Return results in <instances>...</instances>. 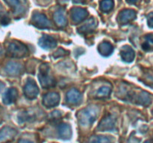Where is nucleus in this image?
Masks as SVG:
<instances>
[{
  "instance_id": "1",
  "label": "nucleus",
  "mask_w": 153,
  "mask_h": 143,
  "mask_svg": "<svg viewBox=\"0 0 153 143\" xmlns=\"http://www.w3.org/2000/svg\"><path fill=\"white\" fill-rule=\"evenodd\" d=\"M99 109L95 106H90L81 110L78 114L79 122L84 127L92 125L98 116Z\"/></svg>"
},
{
  "instance_id": "2",
  "label": "nucleus",
  "mask_w": 153,
  "mask_h": 143,
  "mask_svg": "<svg viewBox=\"0 0 153 143\" xmlns=\"http://www.w3.org/2000/svg\"><path fill=\"white\" fill-rule=\"evenodd\" d=\"M49 68L47 65H42L40 68L39 80L43 88L53 87L55 85V79L49 74Z\"/></svg>"
},
{
  "instance_id": "3",
  "label": "nucleus",
  "mask_w": 153,
  "mask_h": 143,
  "mask_svg": "<svg viewBox=\"0 0 153 143\" xmlns=\"http://www.w3.org/2000/svg\"><path fill=\"white\" fill-rule=\"evenodd\" d=\"M7 53L13 57H22L28 53V49L22 43L19 42H13L9 44Z\"/></svg>"
},
{
  "instance_id": "4",
  "label": "nucleus",
  "mask_w": 153,
  "mask_h": 143,
  "mask_svg": "<svg viewBox=\"0 0 153 143\" xmlns=\"http://www.w3.org/2000/svg\"><path fill=\"white\" fill-rule=\"evenodd\" d=\"M32 23L37 28L40 29H46L51 26V22L46 16V15L40 13H34L32 15Z\"/></svg>"
},
{
  "instance_id": "5",
  "label": "nucleus",
  "mask_w": 153,
  "mask_h": 143,
  "mask_svg": "<svg viewBox=\"0 0 153 143\" xmlns=\"http://www.w3.org/2000/svg\"><path fill=\"white\" fill-rule=\"evenodd\" d=\"M24 94L25 97L30 100L36 98L39 93V88L33 79H28V82L24 86Z\"/></svg>"
},
{
  "instance_id": "6",
  "label": "nucleus",
  "mask_w": 153,
  "mask_h": 143,
  "mask_svg": "<svg viewBox=\"0 0 153 143\" xmlns=\"http://www.w3.org/2000/svg\"><path fill=\"white\" fill-rule=\"evenodd\" d=\"M60 95L57 92H49L43 97V104L47 108L55 107L59 104Z\"/></svg>"
},
{
  "instance_id": "7",
  "label": "nucleus",
  "mask_w": 153,
  "mask_h": 143,
  "mask_svg": "<svg viewBox=\"0 0 153 143\" xmlns=\"http://www.w3.org/2000/svg\"><path fill=\"white\" fill-rule=\"evenodd\" d=\"M70 16H71L72 19L76 23H79L83 21L85 18H87L89 15L88 10L85 8H82V7H76L72 8L70 10Z\"/></svg>"
},
{
  "instance_id": "8",
  "label": "nucleus",
  "mask_w": 153,
  "mask_h": 143,
  "mask_svg": "<svg viewBox=\"0 0 153 143\" xmlns=\"http://www.w3.org/2000/svg\"><path fill=\"white\" fill-rule=\"evenodd\" d=\"M116 125V119L111 115L105 116L98 125V129L101 131L113 130Z\"/></svg>"
},
{
  "instance_id": "9",
  "label": "nucleus",
  "mask_w": 153,
  "mask_h": 143,
  "mask_svg": "<svg viewBox=\"0 0 153 143\" xmlns=\"http://www.w3.org/2000/svg\"><path fill=\"white\" fill-rule=\"evenodd\" d=\"M136 18V12L131 9L123 10L118 15V21L120 24H128Z\"/></svg>"
},
{
  "instance_id": "10",
  "label": "nucleus",
  "mask_w": 153,
  "mask_h": 143,
  "mask_svg": "<svg viewBox=\"0 0 153 143\" xmlns=\"http://www.w3.org/2000/svg\"><path fill=\"white\" fill-rule=\"evenodd\" d=\"M54 20L57 25L61 28H64L67 25V21L65 16V10L63 7H60L54 13Z\"/></svg>"
},
{
  "instance_id": "11",
  "label": "nucleus",
  "mask_w": 153,
  "mask_h": 143,
  "mask_svg": "<svg viewBox=\"0 0 153 143\" xmlns=\"http://www.w3.org/2000/svg\"><path fill=\"white\" fill-rule=\"evenodd\" d=\"M120 56L123 60H124L126 63H131L134 59L135 54H134V52L132 48L128 46H125L121 49Z\"/></svg>"
},
{
  "instance_id": "12",
  "label": "nucleus",
  "mask_w": 153,
  "mask_h": 143,
  "mask_svg": "<svg viewBox=\"0 0 153 143\" xmlns=\"http://www.w3.org/2000/svg\"><path fill=\"white\" fill-rule=\"evenodd\" d=\"M18 97V92L14 88H10L7 89L4 93L2 97V101L4 104H10L15 102Z\"/></svg>"
},
{
  "instance_id": "13",
  "label": "nucleus",
  "mask_w": 153,
  "mask_h": 143,
  "mask_svg": "<svg viewBox=\"0 0 153 143\" xmlns=\"http://www.w3.org/2000/svg\"><path fill=\"white\" fill-rule=\"evenodd\" d=\"M39 45L45 49H52L57 46V41L51 36H43L39 40Z\"/></svg>"
},
{
  "instance_id": "14",
  "label": "nucleus",
  "mask_w": 153,
  "mask_h": 143,
  "mask_svg": "<svg viewBox=\"0 0 153 143\" xmlns=\"http://www.w3.org/2000/svg\"><path fill=\"white\" fill-rule=\"evenodd\" d=\"M82 94L77 89H73L69 91L67 94V102L71 104H76L79 103L82 100Z\"/></svg>"
},
{
  "instance_id": "15",
  "label": "nucleus",
  "mask_w": 153,
  "mask_h": 143,
  "mask_svg": "<svg viewBox=\"0 0 153 143\" xmlns=\"http://www.w3.org/2000/svg\"><path fill=\"white\" fill-rule=\"evenodd\" d=\"M22 66L15 62H10L5 67V71L10 75H18L22 72Z\"/></svg>"
},
{
  "instance_id": "16",
  "label": "nucleus",
  "mask_w": 153,
  "mask_h": 143,
  "mask_svg": "<svg viewBox=\"0 0 153 143\" xmlns=\"http://www.w3.org/2000/svg\"><path fill=\"white\" fill-rule=\"evenodd\" d=\"M16 130L9 127H5L0 130V142L10 140L14 137Z\"/></svg>"
},
{
  "instance_id": "17",
  "label": "nucleus",
  "mask_w": 153,
  "mask_h": 143,
  "mask_svg": "<svg viewBox=\"0 0 153 143\" xmlns=\"http://www.w3.org/2000/svg\"><path fill=\"white\" fill-rule=\"evenodd\" d=\"M96 26H97V21H96V19L94 18H91L89 20H88V22L85 25L81 26L78 29V31L81 34H88V33H90L94 31Z\"/></svg>"
},
{
  "instance_id": "18",
  "label": "nucleus",
  "mask_w": 153,
  "mask_h": 143,
  "mask_svg": "<svg viewBox=\"0 0 153 143\" xmlns=\"http://www.w3.org/2000/svg\"><path fill=\"white\" fill-rule=\"evenodd\" d=\"M58 135L63 139H69L71 137L72 130L70 125L67 124H61L58 127Z\"/></svg>"
},
{
  "instance_id": "19",
  "label": "nucleus",
  "mask_w": 153,
  "mask_h": 143,
  "mask_svg": "<svg viewBox=\"0 0 153 143\" xmlns=\"http://www.w3.org/2000/svg\"><path fill=\"white\" fill-rule=\"evenodd\" d=\"M98 50L100 55L105 57H108L111 55L114 51V48L113 46L108 42H102L99 45Z\"/></svg>"
},
{
  "instance_id": "20",
  "label": "nucleus",
  "mask_w": 153,
  "mask_h": 143,
  "mask_svg": "<svg viewBox=\"0 0 153 143\" xmlns=\"http://www.w3.org/2000/svg\"><path fill=\"white\" fill-rule=\"evenodd\" d=\"M114 7L113 0H102L100 2V10L103 12H109Z\"/></svg>"
},
{
  "instance_id": "21",
  "label": "nucleus",
  "mask_w": 153,
  "mask_h": 143,
  "mask_svg": "<svg viewBox=\"0 0 153 143\" xmlns=\"http://www.w3.org/2000/svg\"><path fill=\"white\" fill-rule=\"evenodd\" d=\"M138 101L141 105L143 106H148L151 104L152 102V100H151L150 96L149 95V94L146 93V92H143L140 93V95L138 97Z\"/></svg>"
},
{
  "instance_id": "22",
  "label": "nucleus",
  "mask_w": 153,
  "mask_h": 143,
  "mask_svg": "<svg viewBox=\"0 0 153 143\" xmlns=\"http://www.w3.org/2000/svg\"><path fill=\"white\" fill-rule=\"evenodd\" d=\"M111 89L110 87L106 86H103L99 89L98 92H97V96L99 98H106L110 95Z\"/></svg>"
},
{
  "instance_id": "23",
  "label": "nucleus",
  "mask_w": 153,
  "mask_h": 143,
  "mask_svg": "<svg viewBox=\"0 0 153 143\" xmlns=\"http://www.w3.org/2000/svg\"><path fill=\"white\" fill-rule=\"evenodd\" d=\"M91 143H111L110 139L105 136H97L91 141Z\"/></svg>"
},
{
  "instance_id": "24",
  "label": "nucleus",
  "mask_w": 153,
  "mask_h": 143,
  "mask_svg": "<svg viewBox=\"0 0 153 143\" xmlns=\"http://www.w3.org/2000/svg\"><path fill=\"white\" fill-rule=\"evenodd\" d=\"M10 7H13L16 10H18L20 7V4H19V0H4Z\"/></svg>"
},
{
  "instance_id": "25",
  "label": "nucleus",
  "mask_w": 153,
  "mask_h": 143,
  "mask_svg": "<svg viewBox=\"0 0 153 143\" xmlns=\"http://www.w3.org/2000/svg\"><path fill=\"white\" fill-rule=\"evenodd\" d=\"M0 22H1V25H7L10 22V19L7 14H1L0 16Z\"/></svg>"
},
{
  "instance_id": "26",
  "label": "nucleus",
  "mask_w": 153,
  "mask_h": 143,
  "mask_svg": "<svg viewBox=\"0 0 153 143\" xmlns=\"http://www.w3.org/2000/svg\"><path fill=\"white\" fill-rule=\"evenodd\" d=\"M145 43L152 47L153 46V34H149L145 37Z\"/></svg>"
},
{
  "instance_id": "27",
  "label": "nucleus",
  "mask_w": 153,
  "mask_h": 143,
  "mask_svg": "<svg viewBox=\"0 0 153 143\" xmlns=\"http://www.w3.org/2000/svg\"><path fill=\"white\" fill-rule=\"evenodd\" d=\"M147 23L149 28H153V12L149 13L147 16Z\"/></svg>"
},
{
  "instance_id": "28",
  "label": "nucleus",
  "mask_w": 153,
  "mask_h": 143,
  "mask_svg": "<svg viewBox=\"0 0 153 143\" xmlns=\"http://www.w3.org/2000/svg\"><path fill=\"white\" fill-rule=\"evenodd\" d=\"M140 0H126L127 2L128 3V4H136V3H137L138 1H140Z\"/></svg>"
},
{
  "instance_id": "29",
  "label": "nucleus",
  "mask_w": 153,
  "mask_h": 143,
  "mask_svg": "<svg viewBox=\"0 0 153 143\" xmlns=\"http://www.w3.org/2000/svg\"><path fill=\"white\" fill-rule=\"evenodd\" d=\"M138 142H139V139H137L136 138L130 139L129 142H128V143H138Z\"/></svg>"
},
{
  "instance_id": "30",
  "label": "nucleus",
  "mask_w": 153,
  "mask_h": 143,
  "mask_svg": "<svg viewBox=\"0 0 153 143\" xmlns=\"http://www.w3.org/2000/svg\"><path fill=\"white\" fill-rule=\"evenodd\" d=\"M18 143H34V142L31 141H29V140H27V139H21V140H19V142Z\"/></svg>"
},
{
  "instance_id": "31",
  "label": "nucleus",
  "mask_w": 153,
  "mask_h": 143,
  "mask_svg": "<svg viewBox=\"0 0 153 143\" xmlns=\"http://www.w3.org/2000/svg\"><path fill=\"white\" fill-rule=\"evenodd\" d=\"M73 1L75 4H83L85 2L84 0H73Z\"/></svg>"
},
{
  "instance_id": "32",
  "label": "nucleus",
  "mask_w": 153,
  "mask_h": 143,
  "mask_svg": "<svg viewBox=\"0 0 153 143\" xmlns=\"http://www.w3.org/2000/svg\"><path fill=\"white\" fill-rule=\"evenodd\" d=\"M3 87H4V84H3V83L0 81V92H1V90L2 89Z\"/></svg>"
},
{
  "instance_id": "33",
  "label": "nucleus",
  "mask_w": 153,
  "mask_h": 143,
  "mask_svg": "<svg viewBox=\"0 0 153 143\" xmlns=\"http://www.w3.org/2000/svg\"><path fill=\"white\" fill-rule=\"evenodd\" d=\"M144 143H151V142L150 141H146V142H145Z\"/></svg>"
},
{
  "instance_id": "34",
  "label": "nucleus",
  "mask_w": 153,
  "mask_h": 143,
  "mask_svg": "<svg viewBox=\"0 0 153 143\" xmlns=\"http://www.w3.org/2000/svg\"><path fill=\"white\" fill-rule=\"evenodd\" d=\"M0 7H1V4H0Z\"/></svg>"
},
{
  "instance_id": "35",
  "label": "nucleus",
  "mask_w": 153,
  "mask_h": 143,
  "mask_svg": "<svg viewBox=\"0 0 153 143\" xmlns=\"http://www.w3.org/2000/svg\"><path fill=\"white\" fill-rule=\"evenodd\" d=\"M152 113H153V110H152Z\"/></svg>"
}]
</instances>
